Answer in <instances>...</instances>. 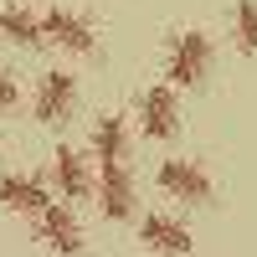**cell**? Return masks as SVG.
Instances as JSON below:
<instances>
[{"label": "cell", "instance_id": "cell-5", "mask_svg": "<svg viewBox=\"0 0 257 257\" xmlns=\"http://www.w3.org/2000/svg\"><path fill=\"white\" fill-rule=\"evenodd\" d=\"M77 103V77L72 72H47L36 88V118L41 123H62Z\"/></svg>", "mask_w": 257, "mask_h": 257}, {"label": "cell", "instance_id": "cell-13", "mask_svg": "<svg viewBox=\"0 0 257 257\" xmlns=\"http://www.w3.org/2000/svg\"><path fill=\"white\" fill-rule=\"evenodd\" d=\"M237 47L257 52V0H242L237 6Z\"/></svg>", "mask_w": 257, "mask_h": 257}, {"label": "cell", "instance_id": "cell-4", "mask_svg": "<svg viewBox=\"0 0 257 257\" xmlns=\"http://www.w3.org/2000/svg\"><path fill=\"white\" fill-rule=\"evenodd\" d=\"M139 128L149 139H175L180 134V103L170 88H149L139 98Z\"/></svg>", "mask_w": 257, "mask_h": 257}, {"label": "cell", "instance_id": "cell-10", "mask_svg": "<svg viewBox=\"0 0 257 257\" xmlns=\"http://www.w3.org/2000/svg\"><path fill=\"white\" fill-rule=\"evenodd\" d=\"M36 237H41V247H52V252H82V231H77L67 206H47V211H41Z\"/></svg>", "mask_w": 257, "mask_h": 257}, {"label": "cell", "instance_id": "cell-7", "mask_svg": "<svg viewBox=\"0 0 257 257\" xmlns=\"http://www.w3.org/2000/svg\"><path fill=\"white\" fill-rule=\"evenodd\" d=\"M52 180H57V190L67 201H88L93 196V170H88V160L77 149H57L52 155Z\"/></svg>", "mask_w": 257, "mask_h": 257}, {"label": "cell", "instance_id": "cell-6", "mask_svg": "<svg viewBox=\"0 0 257 257\" xmlns=\"http://www.w3.org/2000/svg\"><path fill=\"white\" fill-rule=\"evenodd\" d=\"M98 211L108 221H128V216H134V180H128L123 165L103 170V180H98Z\"/></svg>", "mask_w": 257, "mask_h": 257}, {"label": "cell", "instance_id": "cell-12", "mask_svg": "<svg viewBox=\"0 0 257 257\" xmlns=\"http://www.w3.org/2000/svg\"><path fill=\"white\" fill-rule=\"evenodd\" d=\"M0 36L16 47H36L41 41V16H31L26 6H0Z\"/></svg>", "mask_w": 257, "mask_h": 257}, {"label": "cell", "instance_id": "cell-8", "mask_svg": "<svg viewBox=\"0 0 257 257\" xmlns=\"http://www.w3.org/2000/svg\"><path fill=\"white\" fill-rule=\"evenodd\" d=\"M0 201H6L11 211H21V216H41V211L52 206V190L36 175H6L0 180Z\"/></svg>", "mask_w": 257, "mask_h": 257}, {"label": "cell", "instance_id": "cell-11", "mask_svg": "<svg viewBox=\"0 0 257 257\" xmlns=\"http://www.w3.org/2000/svg\"><path fill=\"white\" fill-rule=\"evenodd\" d=\"M93 155H98L103 170H108V165H123V155H128V128H123L118 113H103V118L93 123Z\"/></svg>", "mask_w": 257, "mask_h": 257}, {"label": "cell", "instance_id": "cell-14", "mask_svg": "<svg viewBox=\"0 0 257 257\" xmlns=\"http://www.w3.org/2000/svg\"><path fill=\"white\" fill-rule=\"evenodd\" d=\"M16 77H6V72H0V113H6V108H16Z\"/></svg>", "mask_w": 257, "mask_h": 257}, {"label": "cell", "instance_id": "cell-9", "mask_svg": "<svg viewBox=\"0 0 257 257\" xmlns=\"http://www.w3.org/2000/svg\"><path fill=\"white\" fill-rule=\"evenodd\" d=\"M139 237H144L149 252H160V257H185L190 247H196V242H190V231H185L175 216H144Z\"/></svg>", "mask_w": 257, "mask_h": 257}, {"label": "cell", "instance_id": "cell-3", "mask_svg": "<svg viewBox=\"0 0 257 257\" xmlns=\"http://www.w3.org/2000/svg\"><path fill=\"white\" fill-rule=\"evenodd\" d=\"M160 190L170 201H190V206H206L211 201V175L190 160H165L160 165Z\"/></svg>", "mask_w": 257, "mask_h": 257}, {"label": "cell", "instance_id": "cell-2", "mask_svg": "<svg viewBox=\"0 0 257 257\" xmlns=\"http://www.w3.org/2000/svg\"><path fill=\"white\" fill-rule=\"evenodd\" d=\"M41 41H57L62 52H77V57H93L98 52V31L77 11H62V6L41 16Z\"/></svg>", "mask_w": 257, "mask_h": 257}, {"label": "cell", "instance_id": "cell-1", "mask_svg": "<svg viewBox=\"0 0 257 257\" xmlns=\"http://www.w3.org/2000/svg\"><path fill=\"white\" fill-rule=\"evenodd\" d=\"M211 72V36L206 31H180L170 36V57H165V77L175 88H196Z\"/></svg>", "mask_w": 257, "mask_h": 257}]
</instances>
